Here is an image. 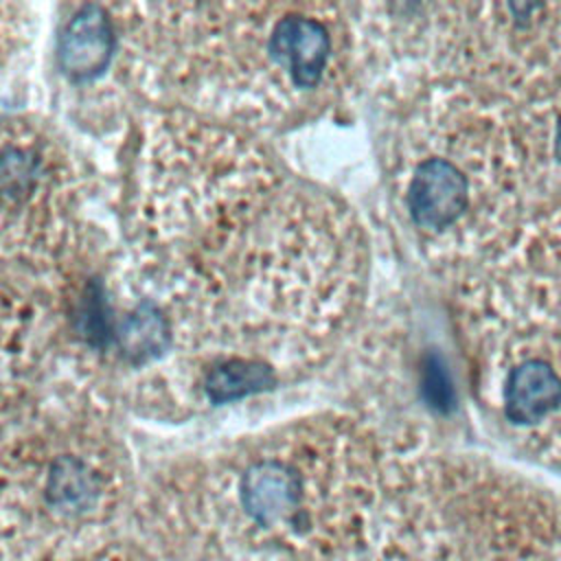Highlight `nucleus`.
Masks as SVG:
<instances>
[{
  "label": "nucleus",
  "instance_id": "5",
  "mask_svg": "<svg viewBox=\"0 0 561 561\" xmlns=\"http://www.w3.org/2000/svg\"><path fill=\"white\" fill-rule=\"evenodd\" d=\"M105 410L72 381L4 401V561H70L121 541L138 497Z\"/></svg>",
  "mask_w": 561,
  "mask_h": 561
},
{
  "label": "nucleus",
  "instance_id": "10",
  "mask_svg": "<svg viewBox=\"0 0 561 561\" xmlns=\"http://www.w3.org/2000/svg\"><path fill=\"white\" fill-rule=\"evenodd\" d=\"M550 140L548 149L552 160L561 167V101L554 105V110L550 112V118L546 123V131H543Z\"/></svg>",
  "mask_w": 561,
  "mask_h": 561
},
{
  "label": "nucleus",
  "instance_id": "3",
  "mask_svg": "<svg viewBox=\"0 0 561 561\" xmlns=\"http://www.w3.org/2000/svg\"><path fill=\"white\" fill-rule=\"evenodd\" d=\"M123 81L167 112L250 134L305 123L348 88L364 35L324 2L114 4Z\"/></svg>",
  "mask_w": 561,
  "mask_h": 561
},
{
  "label": "nucleus",
  "instance_id": "4",
  "mask_svg": "<svg viewBox=\"0 0 561 561\" xmlns=\"http://www.w3.org/2000/svg\"><path fill=\"white\" fill-rule=\"evenodd\" d=\"M388 134L394 210L421 256L469 278L522 228L541 140L526 105L460 79L405 83Z\"/></svg>",
  "mask_w": 561,
  "mask_h": 561
},
{
  "label": "nucleus",
  "instance_id": "2",
  "mask_svg": "<svg viewBox=\"0 0 561 561\" xmlns=\"http://www.w3.org/2000/svg\"><path fill=\"white\" fill-rule=\"evenodd\" d=\"M394 447L318 412L191 454L138 493L147 561H364Z\"/></svg>",
  "mask_w": 561,
  "mask_h": 561
},
{
  "label": "nucleus",
  "instance_id": "9",
  "mask_svg": "<svg viewBox=\"0 0 561 561\" xmlns=\"http://www.w3.org/2000/svg\"><path fill=\"white\" fill-rule=\"evenodd\" d=\"M70 561H147V559L138 557L134 550H129L127 546H121V541H116V543L92 550V552L81 554V557L70 559Z\"/></svg>",
  "mask_w": 561,
  "mask_h": 561
},
{
  "label": "nucleus",
  "instance_id": "6",
  "mask_svg": "<svg viewBox=\"0 0 561 561\" xmlns=\"http://www.w3.org/2000/svg\"><path fill=\"white\" fill-rule=\"evenodd\" d=\"M460 327L482 394L502 421L537 430L561 416V204L537 208L506 248L460 285Z\"/></svg>",
  "mask_w": 561,
  "mask_h": 561
},
{
  "label": "nucleus",
  "instance_id": "7",
  "mask_svg": "<svg viewBox=\"0 0 561 561\" xmlns=\"http://www.w3.org/2000/svg\"><path fill=\"white\" fill-rule=\"evenodd\" d=\"M2 272L48 276L85 241L81 180L61 138L33 116L2 125Z\"/></svg>",
  "mask_w": 561,
  "mask_h": 561
},
{
  "label": "nucleus",
  "instance_id": "1",
  "mask_svg": "<svg viewBox=\"0 0 561 561\" xmlns=\"http://www.w3.org/2000/svg\"><path fill=\"white\" fill-rule=\"evenodd\" d=\"M127 228L123 267L171 327L182 397L224 368L283 383L322 362L362 309L368 248L355 215L245 129L149 116Z\"/></svg>",
  "mask_w": 561,
  "mask_h": 561
},
{
  "label": "nucleus",
  "instance_id": "8",
  "mask_svg": "<svg viewBox=\"0 0 561 561\" xmlns=\"http://www.w3.org/2000/svg\"><path fill=\"white\" fill-rule=\"evenodd\" d=\"M121 28L114 4L79 2L61 7L55 61L61 77L77 88H90L112 75L123 79Z\"/></svg>",
  "mask_w": 561,
  "mask_h": 561
}]
</instances>
